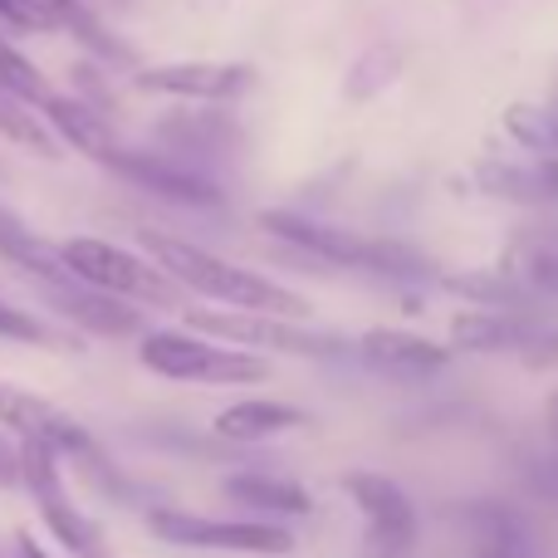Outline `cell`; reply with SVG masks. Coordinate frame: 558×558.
Segmentation results:
<instances>
[{
    "label": "cell",
    "instance_id": "cell-1",
    "mask_svg": "<svg viewBox=\"0 0 558 558\" xmlns=\"http://www.w3.org/2000/svg\"><path fill=\"white\" fill-rule=\"evenodd\" d=\"M137 241H143V251L157 260V270L172 275L177 284L196 289V294H206L221 308H255V314H289V318L308 314V299H299L294 289L275 284V279L260 270H241V265L221 260V255L182 241V235L137 231Z\"/></svg>",
    "mask_w": 558,
    "mask_h": 558
},
{
    "label": "cell",
    "instance_id": "cell-2",
    "mask_svg": "<svg viewBox=\"0 0 558 558\" xmlns=\"http://www.w3.org/2000/svg\"><path fill=\"white\" fill-rule=\"evenodd\" d=\"M260 231H270L275 241H284L299 255H318L333 270H363V275H383V279H426L432 260L422 251L402 241H377V235H357L343 226H328L318 216H299V211H260Z\"/></svg>",
    "mask_w": 558,
    "mask_h": 558
},
{
    "label": "cell",
    "instance_id": "cell-3",
    "mask_svg": "<svg viewBox=\"0 0 558 558\" xmlns=\"http://www.w3.org/2000/svg\"><path fill=\"white\" fill-rule=\"evenodd\" d=\"M147 373L167 377V383H196V387H255L270 377V357H260L255 348L235 343H206L192 333H147L137 348Z\"/></svg>",
    "mask_w": 558,
    "mask_h": 558
},
{
    "label": "cell",
    "instance_id": "cell-4",
    "mask_svg": "<svg viewBox=\"0 0 558 558\" xmlns=\"http://www.w3.org/2000/svg\"><path fill=\"white\" fill-rule=\"evenodd\" d=\"M59 260L74 279L94 289H108V294L123 299H147V304H172L177 299V279L162 275L147 255H133L123 245L104 241V235H74V241L59 245Z\"/></svg>",
    "mask_w": 558,
    "mask_h": 558
},
{
    "label": "cell",
    "instance_id": "cell-5",
    "mask_svg": "<svg viewBox=\"0 0 558 558\" xmlns=\"http://www.w3.org/2000/svg\"><path fill=\"white\" fill-rule=\"evenodd\" d=\"M0 426H5V432H15L20 441H45V446H54L59 456H69V461L84 465L94 481H104V485L118 481V471L108 465L104 446H98L94 436H88L69 412H59L54 402H45V397L25 392V387L0 383Z\"/></svg>",
    "mask_w": 558,
    "mask_h": 558
},
{
    "label": "cell",
    "instance_id": "cell-6",
    "mask_svg": "<svg viewBox=\"0 0 558 558\" xmlns=\"http://www.w3.org/2000/svg\"><path fill=\"white\" fill-rule=\"evenodd\" d=\"M186 324L216 333L235 348H275V353H299V357H338L343 353V338L324 333V328H304L289 314H255V308H192Z\"/></svg>",
    "mask_w": 558,
    "mask_h": 558
},
{
    "label": "cell",
    "instance_id": "cell-7",
    "mask_svg": "<svg viewBox=\"0 0 558 558\" xmlns=\"http://www.w3.org/2000/svg\"><path fill=\"white\" fill-rule=\"evenodd\" d=\"M147 530L162 544H182V549H226V554H289L294 549V530H279V520H206L192 510H172V505H153L147 510Z\"/></svg>",
    "mask_w": 558,
    "mask_h": 558
},
{
    "label": "cell",
    "instance_id": "cell-8",
    "mask_svg": "<svg viewBox=\"0 0 558 558\" xmlns=\"http://www.w3.org/2000/svg\"><path fill=\"white\" fill-rule=\"evenodd\" d=\"M343 490L367 520L363 558H412L416 554V505L392 475L348 471Z\"/></svg>",
    "mask_w": 558,
    "mask_h": 558
},
{
    "label": "cell",
    "instance_id": "cell-9",
    "mask_svg": "<svg viewBox=\"0 0 558 558\" xmlns=\"http://www.w3.org/2000/svg\"><path fill=\"white\" fill-rule=\"evenodd\" d=\"M104 167L123 182L143 186V192L162 196L172 206H192V211H221L226 206V192L206 167L186 162V157H167V153H137V147H123L118 143L113 153L104 157Z\"/></svg>",
    "mask_w": 558,
    "mask_h": 558
},
{
    "label": "cell",
    "instance_id": "cell-10",
    "mask_svg": "<svg viewBox=\"0 0 558 558\" xmlns=\"http://www.w3.org/2000/svg\"><path fill=\"white\" fill-rule=\"evenodd\" d=\"M15 451H20V485H25L29 500L39 505V514H45V524L54 530V539L64 544L69 554H78V558H88V554L104 549L94 520H88V514L64 495V481H59V451H54V446L20 441Z\"/></svg>",
    "mask_w": 558,
    "mask_h": 558
},
{
    "label": "cell",
    "instance_id": "cell-11",
    "mask_svg": "<svg viewBox=\"0 0 558 558\" xmlns=\"http://www.w3.org/2000/svg\"><path fill=\"white\" fill-rule=\"evenodd\" d=\"M143 94L186 98V104H235L245 98L260 74L251 64H231V59H182V64H147L133 74Z\"/></svg>",
    "mask_w": 558,
    "mask_h": 558
},
{
    "label": "cell",
    "instance_id": "cell-12",
    "mask_svg": "<svg viewBox=\"0 0 558 558\" xmlns=\"http://www.w3.org/2000/svg\"><path fill=\"white\" fill-rule=\"evenodd\" d=\"M45 289V304L59 308L69 324H78L94 338H133L147 328L143 308L128 304L123 294H108V289H94L74 275H54V279H35Z\"/></svg>",
    "mask_w": 558,
    "mask_h": 558
},
{
    "label": "cell",
    "instance_id": "cell-13",
    "mask_svg": "<svg viewBox=\"0 0 558 558\" xmlns=\"http://www.w3.org/2000/svg\"><path fill=\"white\" fill-rule=\"evenodd\" d=\"M357 353H363V363L373 373L397 377V383H407V377H436L451 363V348L432 343L422 333H407V328H367L357 338Z\"/></svg>",
    "mask_w": 558,
    "mask_h": 558
},
{
    "label": "cell",
    "instance_id": "cell-14",
    "mask_svg": "<svg viewBox=\"0 0 558 558\" xmlns=\"http://www.w3.org/2000/svg\"><path fill=\"white\" fill-rule=\"evenodd\" d=\"M221 490H226V500L251 510L255 520H304L314 510V495L304 485L270 475V471H235V475H226Z\"/></svg>",
    "mask_w": 558,
    "mask_h": 558
},
{
    "label": "cell",
    "instance_id": "cell-15",
    "mask_svg": "<svg viewBox=\"0 0 558 558\" xmlns=\"http://www.w3.org/2000/svg\"><path fill=\"white\" fill-rule=\"evenodd\" d=\"M308 426V412L294 402H270V397H245L231 402L226 412H216V436L231 446H255V441H275L284 432Z\"/></svg>",
    "mask_w": 558,
    "mask_h": 558
},
{
    "label": "cell",
    "instance_id": "cell-16",
    "mask_svg": "<svg viewBox=\"0 0 558 558\" xmlns=\"http://www.w3.org/2000/svg\"><path fill=\"white\" fill-rule=\"evenodd\" d=\"M534 318L524 308H471L451 318V343L471 353H520Z\"/></svg>",
    "mask_w": 558,
    "mask_h": 558
},
{
    "label": "cell",
    "instance_id": "cell-17",
    "mask_svg": "<svg viewBox=\"0 0 558 558\" xmlns=\"http://www.w3.org/2000/svg\"><path fill=\"white\" fill-rule=\"evenodd\" d=\"M45 118H49V128H54L59 137H64L74 153H84V157H94V162H104L108 153L118 147V133H113V123H108L104 113H98L94 104H84V98H64V94H49L45 104Z\"/></svg>",
    "mask_w": 558,
    "mask_h": 558
},
{
    "label": "cell",
    "instance_id": "cell-18",
    "mask_svg": "<svg viewBox=\"0 0 558 558\" xmlns=\"http://www.w3.org/2000/svg\"><path fill=\"white\" fill-rule=\"evenodd\" d=\"M0 260L25 270L29 279H54V275H69L64 260H59V245L45 241L39 231H29L10 206H0Z\"/></svg>",
    "mask_w": 558,
    "mask_h": 558
},
{
    "label": "cell",
    "instance_id": "cell-19",
    "mask_svg": "<svg viewBox=\"0 0 558 558\" xmlns=\"http://www.w3.org/2000/svg\"><path fill=\"white\" fill-rule=\"evenodd\" d=\"M157 133H172L177 153H182L186 162H196V167H202L206 157H216L221 147L241 143V123L226 118V113H182V118L157 123Z\"/></svg>",
    "mask_w": 558,
    "mask_h": 558
},
{
    "label": "cell",
    "instance_id": "cell-20",
    "mask_svg": "<svg viewBox=\"0 0 558 558\" xmlns=\"http://www.w3.org/2000/svg\"><path fill=\"white\" fill-rule=\"evenodd\" d=\"M481 186L490 196H505V202H520V206L558 202V157L549 153L544 162H534V167L490 162V167H485V177H481Z\"/></svg>",
    "mask_w": 558,
    "mask_h": 558
},
{
    "label": "cell",
    "instance_id": "cell-21",
    "mask_svg": "<svg viewBox=\"0 0 558 558\" xmlns=\"http://www.w3.org/2000/svg\"><path fill=\"white\" fill-rule=\"evenodd\" d=\"M446 289H456L461 299L481 308H524L530 304V284L505 270H465V275H446Z\"/></svg>",
    "mask_w": 558,
    "mask_h": 558
},
{
    "label": "cell",
    "instance_id": "cell-22",
    "mask_svg": "<svg viewBox=\"0 0 558 558\" xmlns=\"http://www.w3.org/2000/svg\"><path fill=\"white\" fill-rule=\"evenodd\" d=\"M0 137H10L15 147H25V153L45 157V162H54V157H59V137L49 133L45 123H39L35 108H29L25 98L5 94V88H0Z\"/></svg>",
    "mask_w": 558,
    "mask_h": 558
},
{
    "label": "cell",
    "instance_id": "cell-23",
    "mask_svg": "<svg viewBox=\"0 0 558 558\" xmlns=\"http://www.w3.org/2000/svg\"><path fill=\"white\" fill-rule=\"evenodd\" d=\"M505 128L530 153H539V157L558 153V104H514L505 113Z\"/></svg>",
    "mask_w": 558,
    "mask_h": 558
},
{
    "label": "cell",
    "instance_id": "cell-24",
    "mask_svg": "<svg viewBox=\"0 0 558 558\" xmlns=\"http://www.w3.org/2000/svg\"><path fill=\"white\" fill-rule=\"evenodd\" d=\"M397 74H402V49H397V45H377V49H367V54L357 59L353 69H348L343 94L353 98V104H363V98L383 94V88L392 84Z\"/></svg>",
    "mask_w": 558,
    "mask_h": 558
},
{
    "label": "cell",
    "instance_id": "cell-25",
    "mask_svg": "<svg viewBox=\"0 0 558 558\" xmlns=\"http://www.w3.org/2000/svg\"><path fill=\"white\" fill-rule=\"evenodd\" d=\"M0 88L15 98H25V104H45L54 88H49V78L39 74L35 64H29L25 54H20L10 39H0Z\"/></svg>",
    "mask_w": 558,
    "mask_h": 558
},
{
    "label": "cell",
    "instance_id": "cell-26",
    "mask_svg": "<svg viewBox=\"0 0 558 558\" xmlns=\"http://www.w3.org/2000/svg\"><path fill=\"white\" fill-rule=\"evenodd\" d=\"M520 270H524V284H530V294H554L558 299V251H544V245H534V251L520 255Z\"/></svg>",
    "mask_w": 558,
    "mask_h": 558
},
{
    "label": "cell",
    "instance_id": "cell-27",
    "mask_svg": "<svg viewBox=\"0 0 558 558\" xmlns=\"http://www.w3.org/2000/svg\"><path fill=\"white\" fill-rule=\"evenodd\" d=\"M0 20H5L10 29H25V35L54 29V10H49V0H0Z\"/></svg>",
    "mask_w": 558,
    "mask_h": 558
},
{
    "label": "cell",
    "instance_id": "cell-28",
    "mask_svg": "<svg viewBox=\"0 0 558 558\" xmlns=\"http://www.w3.org/2000/svg\"><path fill=\"white\" fill-rule=\"evenodd\" d=\"M0 338H15V343H54L39 318H29L25 308L5 304V299H0Z\"/></svg>",
    "mask_w": 558,
    "mask_h": 558
},
{
    "label": "cell",
    "instance_id": "cell-29",
    "mask_svg": "<svg viewBox=\"0 0 558 558\" xmlns=\"http://www.w3.org/2000/svg\"><path fill=\"white\" fill-rule=\"evenodd\" d=\"M520 357H524L530 367H554V363H558V328L534 324L530 338L520 343Z\"/></svg>",
    "mask_w": 558,
    "mask_h": 558
},
{
    "label": "cell",
    "instance_id": "cell-30",
    "mask_svg": "<svg viewBox=\"0 0 558 558\" xmlns=\"http://www.w3.org/2000/svg\"><path fill=\"white\" fill-rule=\"evenodd\" d=\"M20 485V451L15 441H5V426H0V490Z\"/></svg>",
    "mask_w": 558,
    "mask_h": 558
},
{
    "label": "cell",
    "instance_id": "cell-31",
    "mask_svg": "<svg viewBox=\"0 0 558 558\" xmlns=\"http://www.w3.org/2000/svg\"><path fill=\"white\" fill-rule=\"evenodd\" d=\"M10 558H49V554L39 549L35 534H15V544H10Z\"/></svg>",
    "mask_w": 558,
    "mask_h": 558
},
{
    "label": "cell",
    "instance_id": "cell-32",
    "mask_svg": "<svg viewBox=\"0 0 558 558\" xmlns=\"http://www.w3.org/2000/svg\"><path fill=\"white\" fill-rule=\"evenodd\" d=\"M549 426H554V436H558V392L549 397Z\"/></svg>",
    "mask_w": 558,
    "mask_h": 558
},
{
    "label": "cell",
    "instance_id": "cell-33",
    "mask_svg": "<svg viewBox=\"0 0 558 558\" xmlns=\"http://www.w3.org/2000/svg\"><path fill=\"white\" fill-rule=\"evenodd\" d=\"M88 558H104V549H98V554H88Z\"/></svg>",
    "mask_w": 558,
    "mask_h": 558
},
{
    "label": "cell",
    "instance_id": "cell-34",
    "mask_svg": "<svg viewBox=\"0 0 558 558\" xmlns=\"http://www.w3.org/2000/svg\"><path fill=\"white\" fill-rule=\"evenodd\" d=\"M0 558H10V554H5V549H0Z\"/></svg>",
    "mask_w": 558,
    "mask_h": 558
}]
</instances>
